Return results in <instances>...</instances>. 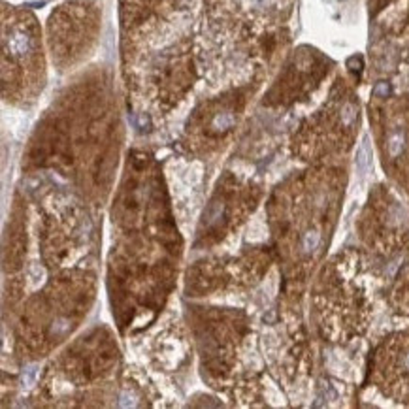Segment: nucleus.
Instances as JSON below:
<instances>
[{"mask_svg": "<svg viewBox=\"0 0 409 409\" xmlns=\"http://www.w3.org/2000/svg\"><path fill=\"white\" fill-rule=\"evenodd\" d=\"M8 45H10L12 55L25 57L28 51H30L32 42H30V36L25 34V32H14V34L10 36V42H8Z\"/></svg>", "mask_w": 409, "mask_h": 409, "instance_id": "obj_1", "label": "nucleus"}, {"mask_svg": "<svg viewBox=\"0 0 409 409\" xmlns=\"http://www.w3.org/2000/svg\"><path fill=\"white\" fill-rule=\"evenodd\" d=\"M356 166L360 170V174H366L370 166H371V145H370V138L364 136L362 143L356 151Z\"/></svg>", "mask_w": 409, "mask_h": 409, "instance_id": "obj_2", "label": "nucleus"}, {"mask_svg": "<svg viewBox=\"0 0 409 409\" xmlns=\"http://www.w3.org/2000/svg\"><path fill=\"white\" fill-rule=\"evenodd\" d=\"M234 123H236V119H234V113L223 112V113H219V115H215L212 127L215 128L217 132H225V130H228V128L232 127Z\"/></svg>", "mask_w": 409, "mask_h": 409, "instance_id": "obj_3", "label": "nucleus"}, {"mask_svg": "<svg viewBox=\"0 0 409 409\" xmlns=\"http://www.w3.org/2000/svg\"><path fill=\"white\" fill-rule=\"evenodd\" d=\"M223 212H225V206L223 204H212L208 210H206V213H204V221L208 223V225H213V223H217L221 217H223Z\"/></svg>", "mask_w": 409, "mask_h": 409, "instance_id": "obj_4", "label": "nucleus"}, {"mask_svg": "<svg viewBox=\"0 0 409 409\" xmlns=\"http://www.w3.org/2000/svg\"><path fill=\"white\" fill-rule=\"evenodd\" d=\"M402 149H404V134L402 132H396V134L390 136V140H389V151H390L392 156H398L402 153Z\"/></svg>", "mask_w": 409, "mask_h": 409, "instance_id": "obj_5", "label": "nucleus"}, {"mask_svg": "<svg viewBox=\"0 0 409 409\" xmlns=\"http://www.w3.org/2000/svg\"><path fill=\"white\" fill-rule=\"evenodd\" d=\"M341 121H343L345 127H351L354 121H356V108H354L353 104H345L341 108Z\"/></svg>", "mask_w": 409, "mask_h": 409, "instance_id": "obj_6", "label": "nucleus"}, {"mask_svg": "<svg viewBox=\"0 0 409 409\" xmlns=\"http://www.w3.org/2000/svg\"><path fill=\"white\" fill-rule=\"evenodd\" d=\"M319 240H321L319 232H317V230H310V232L304 236V251H306V253H311V251L319 245Z\"/></svg>", "mask_w": 409, "mask_h": 409, "instance_id": "obj_7", "label": "nucleus"}, {"mask_svg": "<svg viewBox=\"0 0 409 409\" xmlns=\"http://www.w3.org/2000/svg\"><path fill=\"white\" fill-rule=\"evenodd\" d=\"M373 95H377L381 98H387L390 95V85L387 83V81H379V83L373 87Z\"/></svg>", "mask_w": 409, "mask_h": 409, "instance_id": "obj_8", "label": "nucleus"}, {"mask_svg": "<svg viewBox=\"0 0 409 409\" xmlns=\"http://www.w3.org/2000/svg\"><path fill=\"white\" fill-rule=\"evenodd\" d=\"M347 66H349V70L351 72H360L362 70V57L360 55L351 57V58L347 60Z\"/></svg>", "mask_w": 409, "mask_h": 409, "instance_id": "obj_9", "label": "nucleus"}, {"mask_svg": "<svg viewBox=\"0 0 409 409\" xmlns=\"http://www.w3.org/2000/svg\"><path fill=\"white\" fill-rule=\"evenodd\" d=\"M68 328H70L68 321H57V325H53L51 332H53V334H62V332H66Z\"/></svg>", "mask_w": 409, "mask_h": 409, "instance_id": "obj_10", "label": "nucleus"}, {"mask_svg": "<svg viewBox=\"0 0 409 409\" xmlns=\"http://www.w3.org/2000/svg\"><path fill=\"white\" fill-rule=\"evenodd\" d=\"M406 368H409V354H408V358H406Z\"/></svg>", "mask_w": 409, "mask_h": 409, "instance_id": "obj_11", "label": "nucleus"}]
</instances>
